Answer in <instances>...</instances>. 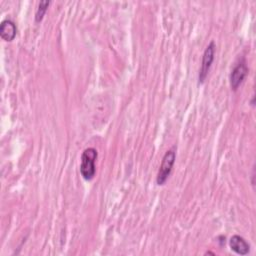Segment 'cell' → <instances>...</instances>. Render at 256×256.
Instances as JSON below:
<instances>
[{
  "instance_id": "cell-6",
  "label": "cell",
  "mask_w": 256,
  "mask_h": 256,
  "mask_svg": "<svg viewBox=\"0 0 256 256\" xmlns=\"http://www.w3.org/2000/svg\"><path fill=\"white\" fill-rule=\"evenodd\" d=\"M16 33H17V28H16V25L13 21H11L9 19H6V20H3L1 22L0 35H1V38L3 40H5L7 42L12 41L15 38Z\"/></svg>"
},
{
  "instance_id": "cell-7",
  "label": "cell",
  "mask_w": 256,
  "mask_h": 256,
  "mask_svg": "<svg viewBox=\"0 0 256 256\" xmlns=\"http://www.w3.org/2000/svg\"><path fill=\"white\" fill-rule=\"evenodd\" d=\"M50 4V1H41L38 5V8L36 10L35 13V20L36 22H40L43 19V16L45 14V12L47 11V8Z\"/></svg>"
},
{
  "instance_id": "cell-5",
  "label": "cell",
  "mask_w": 256,
  "mask_h": 256,
  "mask_svg": "<svg viewBox=\"0 0 256 256\" xmlns=\"http://www.w3.org/2000/svg\"><path fill=\"white\" fill-rule=\"evenodd\" d=\"M229 245L231 250H233L238 255H246L250 250V245L248 242L239 235H233L230 238Z\"/></svg>"
},
{
  "instance_id": "cell-1",
  "label": "cell",
  "mask_w": 256,
  "mask_h": 256,
  "mask_svg": "<svg viewBox=\"0 0 256 256\" xmlns=\"http://www.w3.org/2000/svg\"><path fill=\"white\" fill-rule=\"evenodd\" d=\"M97 150L92 147L86 148L82 152L80 172L85 180H91L95 176V161L97 159Z\"/></svg>"
},
{
  "instance_id": "cell-3",
  "label": "cell",
  "mask_w": 256,
  "mask_h": 256,
  "mask_svg": "<svg viewBox=\"0 0 256 256\" xmlns=\"http://www.w3.org/2000/svg\"><path fill=\"white\" fill-rule=\"evenodd\" d=\"M214 54H215V44L213 41H211L208 46L206 47L204 53H203V57H202V64H201V68L199 70V83H203L209 73V70L211 68V65L213 63L214 60Z\"/></svg>"
},
{
  "instance_id": "cell-2",
  "label": "cell",
  "mask_w": 256,
  "mask_h": 256,
  "mask_svg": "<svg viewBox=\"0 0 256 256\" xmlns=\"http://www.w3.org/2000/svg\"><path fill=\"white\" fill-rule=\"evenodd\" d=\"M175 158H176V153L174 149H170L165 153L160 165V169L157 174V178H156V182L158 185H163L167 181L173 169Z\"/></svg>"
},
{
  "instance_id": "cell-4",
  "label": "cell",
  "mask_w": 256,
  "mask_h": 256,
  "mask_svg": "<svg viewBox=\"0 0 256 256\" xmlns=\"http://www.w3.org/2000/svg\"><path fill=\"white\" fill-rule=\"evenodd\" d=\"M248 74V68L244 61L238 63L230 74V85L233 90H237Z\"/></svg>"
}]
</instances>
